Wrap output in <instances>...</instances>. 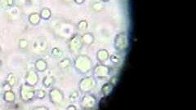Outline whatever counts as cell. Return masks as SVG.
Listing matches in <instances>:
<instances>
[{"label":"cell","mask_w":196,"mask_h":110,"mask_svg":"<svg viewBox=\"0 0 196 110\" xmlns=\"http://www.w3.org/2000/svg\"><path fill=\"white\" fill-rule=\"evenodd\" d=\"M118 81H119V77L118 76H114V77H112L110 81V82L114 86H115L117 85L118 83Z\"/></svg>","instance_id":"cell-29"},{"label":"cell","mask_w":196,"mask_h":110,"mask_svg":"<svg viewBox=\"0 0 196 110\" xmlns=\"http://www.w3.org/2000/svg\"><path fill=\"white\" fill-rule=\"evenodd\" d=\"M109 97L107 96H105L104 98H102L99 102V107L101 109H105L108 106L109 104Z\"/></svg>","instance_id":"cell-21"},{"label":"cell","mask_w":196,"mask_h":110,"mask_svg":"<svg viewBox=\"0 0 196 110\" xmlns=\"http://www.w3.org/2000/svg\"><path fill=\"white\" fill-rule=\"evenodd\" d=\"M1 66H2V61L0 60V67H1Z\"/></svg>","instance_id":"cell-37"},{"label":"cell","mask_w":196,"mask_h":110,"mask_svg":"<svg viewBox=\"0 0 196 110\" xmlns=\"http://www.w3.org/2000/svg\"><path fill=\"white\" fill-rule=\"evenodd\" d=\"M51 54H52V56H53V57H55V58H60V57H62V50H60L59 48H54L53 50H52Z\"/></svg>","instance_id":"cell-23"},{"label":"cell","mask_w":196,"mask_h":110,"mask_svg":"<svg viewBox=\"0 0 196 110\" xmlns=\"http://www.w3.org/2000/svg\"><path fill=\"white\" fill-rule=\"evenodd\" d=\"M64 1H66V2H70V1H72V0H64Z\"/></svg>","instance_id":"cell-36"},{"label":"cell","mask_w":196,"mask_h":110,"mask_svg":"<svg viewBox=\"0 0 196 110\" xmlns=\"http://www.w3.org/2000/svg\"><path fill=\"white\" fill-rule=\"evenodd\" d=\"M35 95L39 99H44L45 97V95H46V92L44 91V90H38L37 91H35Z\"/></svg>","instance_id":"cell-28"},{"label":"cell","mask_w":196,"mask_h":110,"mask_svg":"<svg viewBox=\"0 0 196 110\" xmlns=\"http://www.w3.org/2000/svg\"><path fill=\"white\" fill-rule=\"evenodd\" d=\"M28 1H29V0H28Z\"/></svg>","instance_id":"cell-39"},{"label":"cell","mask_w":196,"mask_h":110,"mask_svg":"<svg viewBox=\"0 0 196 110\" xmlns=\"http://www.w3.org/2000/svg\"><path fill=\"white\" fill-rule=\"evenodd\" d=\"M38 82V74L35 70H30L27 73L26 76V83L30 86H35Z\"/></svg>","instance_id":"cell-10"},{"label":"cell","mask_w":196,"mask_h":110,"mask_svg":"<svg viewBox=\"0 0 196 110\" xmlns=\"http://www.w3.org/2000/svg\"><path fill=\"white\" fill-rule=\"evenodd\" d=\"M3 97H4V100L8 103H10V104H12L16 100V95L13 93V91H12V90L5 91Z\"/></svg>","instance_id":"cell-16"},{"label":"cell","mask_w":196,"mask_h":110,"mask_svg":"<svg viewBox=\"0 0 196 110\" xmlns=\"http://www.w3.org/2000/svg\"><path fill=\"white\" fill-rule=\"evenodd\" d=\"M67 109L68 110H70V109L75 110V109H76V107H75V106H74V105H70V106H69V107L67 108Z\"/></svg>","instance_id":"cell-33"},{"label":"cell","mask_w":196,"mask_h":110,"mask_svg":"<svg viewBox=\"0 0 196 110\" xmlns=\"http://www.w3.org/2000/svg\"><path fill=\"white\" fill-rule=\"evenodd\" d=\"M110 59H111L112 62L114 63V64H117V63L119 62V58L116 56H112L110 57Z\"/></svg>","instance_id":"cell-31"},{"label":"cell","mask_w":196,"mask_h":110,"mask_svg":"<svg viewBox=\"0 0 196 110\" xmlns=\"http://www.w3.org/2000/svg\"><path fill=\"white\" fill-rule=\"evenodd\" d=\"M20 95L23 101L29 102L32 100L35 96V90L34 86L26 83L22 85L20 91Z\"/></svg>","instance_id":"cell-2"},{"label":"cell","mask_w":196,"mask_h":110,"mask_svg":"<svg viewBox=\"0 0 196 110\" xmlns=\"http://www.w3.org/2000/svg\"><path fill=\"white\" fill-rule=\"evenodd\" d=\"M55 82V78L53 77H45L43 81V83H44V86L46 87V88H48L50 86H52L53 83Z\"/></svg>","instance_id":"cell-19"},{"label":"cell","mask_w":196,"mask_h":110,"mask_svg":"<svg viewBox=\"0 0 196 110\" xmlns=\"http://www.w3.org/2000/svg\"><path fill=\"white\" fill-rule=\"evenodd\" d=\"M110 67L107 65H99L93 68L94 75L99 78L106 77L110 74Z\"/></svg>","instance_id":"cell-7"},{"label":"cell","mask_w":196,"mask_h":110,"mask_svg":"<svg viewBox=\"0 0 196 110\" xmlns=\"http://www.w3.org/2000/svg\"><path fill=\"white\" fill-rule=\"evenodd\" d=\"M88 22H87V21H84V20L79 21V24H78V29H79L80 31H85V30L88 29Z\"/></svg>","instance_id":"cell-22"},{"label":"cell","mask_w":196,"mask_h":110,"mask_svg":"<svg viewBox=\"0 0 196 110\" xmlns=\"http://www.w3.org/2000/svg\"><path fill=\"white\" fill-rule=\"evenodd\" d=\"M1 4L4 8L12 7L13 5V0H1Z\"/></svg>","instance_id":"cell-25"},{"label":"cell","mask_w":196,"mask_h":110,"mask_svg":"<svg viewBox=\"0 0 196 110\" xmlns=\"http://www.w3.org/2000/svg\"><path fill=\"white\" fill-rule=\"evenodd\" d=\"M1 51H2V50H1V48H0V53H1Z\"/></svg>","instance_id":"cell-38"},{"label":"cell","mask_w":196,"mask_h":110,"mask_svg":"<svg viewBox=\"0 0 196 110\" xmlns=\"http://www.w3.org/2000/svg\"><path fill=\"white\" fill-rule=\"evenodd\" d=\"M101 1H103V2H108L110 0H101Z\"/></svg>","instance_id":"cell-35"},{"label":"cell","mask_w":196,"mask_h":110,"mask_svg":"<svg viewBox=\"0 0 196 110\" xmlns=\"http://www.w3.org/2000/svg\"><path fill=\"white\" fill-rule=\"evenodd\" d=\"M83 42L82 39H81V36L79 35H74L70 40L69 42V48L71 52H73L74 54L78 53L80 51V50L83 48Z\"/></svg>","instance_id":"cell-4"},{"label":"cell","mask_w":196,"mask_h":110,"mask_svg":"<svg viewBox=\"0 0 196 110\" xmlns=\"http://www.w3.org/2000/svg\"><path fill=\"white\" fill-rule=\"evenodd\" d=\"M71 60L69 58H65V59H62L60 62L58 63V66L61 68H67L71 65Z\"/></svg>","instance_id":"cell-18"},{"label":"cell","mask_w":196,"mask_h":110,"mask_svg":"<svg viewBox=\"0 0 196 110\" xmlns=\"http://www.w3.org/2000/svg\"><path fill=\"white\" fill-rule=\"evenodd\" d=\"M114 86H113L110 82L105 83V85L102 86V88H101V91H102V94L104 95V96L109 97L110 95H111L113 91H114Z\"/></svg>","instance_id":"cell-12"},{"label":"cell","mask_w":196,"mask_h":110,"mask_svg":"<svg viewBox=\"0 0 196 110\" xmlns=\"http://www.w3.org/2000/svg\"><path fill=\"white\" fill-rule=\"evenodd\" d=\"M12 86L10 85V84L8 82H6V83L3 85V91H11L12 90Z\"/></svg>","instance_id":"cell-30"},{"label":"cell","mask_w":196,"mask_h":110,"mask_svg":"<svg viewBox=\"0 0 196 110\" xmlns=\"http://www.w3.org/2000/svg\"><path fill=\"white\" fill-rule=\"evenodd\" d=\"M92 59L85 55H79L74 60V67L81 74H87L92 69Z\"/></svg>","instance_id":"cell-1"},{"label":"cell","mask_w":196,"mask_h":110,"mask_svg":"<svg viewBox=\"0 0 196 110\" xmlns=\"http://www.w3.org/2000/svg\"><path fill=\"white\" fill-rule=\"evenodd\" d=\"M79 93L78 91H73L71 93L69 97V100H70V102H75L79 100Z\"/></svg>","instance_id":"cell-26"},{"label":"cell","mask_w":196,"mask_h":110,"mask_svg":"<svg viewBox=\"0 0 196 110\" xmlns=\"http://www.w3.org/2000/svg\"><path fill=\"white\" fill-rule=\"evenodd\" d=\"M74 1L76 3H78V4H82V3H83L85 2V0H74Z\"/></svg>","instance_id":"cell-32"},{"label":"cell","mask_w":196,"mask_h":110,"mask_svg":"<svg viewBox=\"0 0 196 110\" xmlns=\"http://www.w3.org/2000/svg\"><path fill=\"white\" fill-rule=\"evenodd\" d=\"M92 9H93L95 12H100L103 11L104 9H105V6H104V4L102 3H101V2H97V3H94L92 4Z\"/></svg>","instance_id":"cell-20"},{"label":"cell","mask_w":196,"mask_h":110,"mask_svg":"<svg viewBox=\"0 0 196 110\" xmlns=\"http://www.w3.org/2000/svg\"><path fill=\"white\" fill-rule=\"evenodd\" d=\"M35 68L39 72H44L47 68V62L43 59H38L35 62Z\"/></svg>","instance_id":"cell-13"},{"label":"cell","mask_w":196,"mask_h":110,"mask_svg":"<svg viewBox=\"0 0 196 110\" xmlns=\"http://www.w3.org/2000/svg\"><path fill=\"white\" fill-rule=\"evenodd\" d=\"M47 42L45 39H38L36 40V42L33 45L32 49L35 52L38 53H43L44 51L47 50Z\"/></svg>","instance_id":"cell-9"},{"label":"cell","mask_w":196,"mask_h":110,"mask_svg":"<svg viewBox=\"0 0 196 110\" xmlns=\"http://www.w3.org/2000/svg\"><path fill=\"white\" fill-rule=\"evenodd\" d=\"M49 97L51 101L53 102L54 104H61L64 100V95L63 93L60 91L59 89L54 88V89L51 90V91L49 93Z\"/></svg>","instance_id":"cell-8"},{"label":"cell","mask_w":196,"mask_h":110,"mask_svg":"<svg viewBox=\"0 0 196 110\" xmlns=\"http://www.w3.org/2000/svg\"><path fill=\"white\" fill-rule=\"evenodd\" d=\"M81 39H82L83 44L90 46L94 42V36L91 33H85L84 34L81 36Z\"/></svg>","instance_id":"cell-11"},{"label":"cell","mask_w":196,"mask_h":110,"mask_svg":"<svg viewBox=\"0 0 196 110\" xmlns=\"http://www.w3.org/2000/svg\"><path fill=\"white\" fill-rule=\"evenodd\" d=\"M29 46V42L27 41L26 39H21L19 42V47L21 49H26L28 48Z\"/></svg>","instance_id":"cell-27"},{"label":"cell","mask_w":196,"mask_h":110,"mask_svg":"<svg viewBox=\"0 0 196 110\" xmlns=\"http://www.w3.org/2000/svg\"><path fill=\"white\" fill-rule=\"evenodd\" d=\"M95 86H96V80L92 77L83 78L79 84L80 91L83 93H89L95 88Z\"/></svg>","instance_id":"cell-3"},{"label":"cell","mask_w":196,"mask_h":110,"mask_svg":"<svg viewBox=\"0 0 196 110\" xmlns=\"http://www.w3.org/2000/svg\"><path fill=\"white\" fill-rule=\"evenodd\" d=\"M114 46L118 51H123L128 48V38L124 33H120L115 38Z\"/></svg>","instance_id":"cell-5"},{"label":"cell","mask_w":196,"mask_h":110,"mask_svg":"<svg viewBox=\"0 0 196 110\" xmlns=\"http://www.w3.org/2000/svg\"><path fill=\"white\" fill-rule=\"evenodd\" d=\"M35 109H47V107H37V108H35Z\"/></svg>","instance_id":"cell-34"},{"label":"cell","mask_w":196,"mask_h":110,"mask_svg":"<svg viewBox=\"0 0 196 110\" xmlns=\"http://www.w3.org/2000/svg\"><path fill=\"white\" fill-rule=\"evenodd\" d=\"M39 15H40L41 18H43L44 20H48L52 16V12L48 8H43L39 13Z\"/></svg>","instance_id":"cell-17"},{"label":"cell","mask_w":196,"mask_h":110,"mask_svg":"<svg viewBox=\"0 0 196 110\" xmlns=\"http://www.w3.org/2000/svg\"><path fill=\"white\" fill-rule=\"evenodd\" d=\"M97 59L99 60L100 62H105L109 58V52L107 50L105 49H101L98 51L97 55Z\"/></svg>","instance_id":"cell-14"},{"label":"cell","mask_w":196,"mask_h":110,"mask_svg":"<svg viewBox=\"0 0 196 110\" xmlns=\"http://www.w3.org/2000/svg\"><path fill=\"white\" fill-rule=\"evenodd\" d=\"M7 82H8L10 85L12 86H15L16 85V82H17V80H16V77L12 74H9L8 75V78H7Z\"/></svg>","instance_id":"cell-24"},{"label":"cell","mask_w":196,"mask_h":110,"mask_svg":"<svg viewBox=\"0 0 196 110\" xmlns=\"http://www.w3.org/2000/svg\"><path fill=\"white\" fill-rule=\"evenodd\" d=\"M40 21H41V16L39 15V13L35 12L29 16V23L33 25H38Z\"/></svg>","instance_id":"cell-15"},{"label":"cell","mask_w":196,"mask_h":110,"mask_svg":"<svg viewBox=\"0 0 196 110\" xmlns=\"http://www.w3.org/2000/svg\"><path fill=\"white\" fill-rule=\"evenodd\" d=\"M97 102V99L93 95L87 94L83 97L82 100H81V105H82L83 109H92L96 106Z\"/></svg>","instance_id":"cell-6"}]
</instances>
